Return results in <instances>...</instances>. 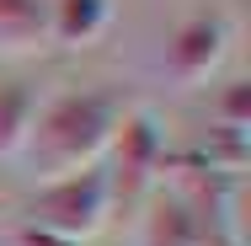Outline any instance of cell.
<instances>
[{"instance_id":"obj_1","label":"cell","mask_w":251,"mask_h":246,"mask_svg":"<svg viewBox=\"0 0 251 246\" xmlns=\"http://www.w3.org/2000/svg\"><path fill=\"white\" fill-rule=\"evenodd\" d=\"M118 118H123L118 91H64V97H53L49 107L32 112L22 155L32 161V171L43 182H59L70 171L97 166V155L107 150Z\"/></svg>"},{"instance_id":"obj_2","label":"cell","mask_w":251,"mask_h":246,"mask_svg":"<svg viewBox=\"0 0 251 246\" xmlns=\"http://www.w3.org/2000/svg\"><path fill=\"white\" fill-rule=\"evenodd\" d=\"M107 177L101 166H86V171H70L59 182H43V193L27 203L32 214V230H49L70 246H86V236H97V225L107 219Z\"/></svg>"},{"instance_id":"obj_3","label":"cell","mask_w":251,"mask_h":246,"mask_svg":"<svg viewBox=\"0 0 251 246\" xmlns=\"http://www.w3.org/2000/svg\"><path fill=\"white\" fill-rule=\"evenodd\" d=\"M112 166H101V177H107V203H118V209H128V203H139L145 188H150V177L160 171V129H155L150 112H123L118 118V129H112Z\"/></svg>"},{"instance_id":"obj_4","label":"cell","mask_w":251,"mask_h":246,"mask_svg":"<svg viewBox=\"0 0 251 246\" xmlns=\"http://www.w3.org/2000/svg\"><path fill=\"white\" fill-rule=\"evenodd\" d=\"M225 43H230V22H225L219 11H198V16H187V22L176 27V38H171V75H176L182 86L208 81L214 64L225 59Z\"/></svg>"},{"instance_id":"obj_5","label":"cell","mask_w":251,"mask_h":246,"mask_svg":"<svg viewBox=\"0 0 251 246\" xmlns=\"http://www.w3.org/2000/svg\"><path fill=\"white\" fill-rule=\"evenodd\" d=\"M107 22H112V0H49V38L64 49L97 43Z\"/></svg>"},{"instance_id":"obj_6","label":"cell","mask_w":251,"mask_h":246,"mask_svg":"<svg viewBox=\"0 0 251 246\" xmlns=\"http://www.w3.org/2000/svg\"><path fill=\"white\" fill-rule=\"evenodd\" d=\"M38 112V91L27 81H0V155H22Z\"/></svg>"},{"instance_id":"obj_7","label":"cell","mask_w":251,"mask_h":246,"mask_svg":"<svg viewBox=\"0 0 251 246\" xmlns=\"http://www.w3.org/2000/svg\"><path fill=\"white\" fill-rule=\"evenodd\" d=\"M145 246H203L193 209L182 198H155L150 225H145Z\"/></svg>"},{"instance_id":"obj_8","label":"cell","mask_w":251,"mask_h":246,"mask_svg":"<svg viewBox=\"0 0 251 246\" xmlns=\"http://www.w3.org/2000/svg\"><path fill=\"white\" fill-rule=\"evenodd\" d=\"M49 38V0H0V43L32 49Z\"/></svg>"},{"instance_id":"obj_9","label":"cell","mask_w":251,"mask_h":246,"mask_svg":"<svg viewBox=\"0 0 251 246\" xmlns=\"http://www.w3.org/2000/svg\"><path fill=\"white\" fill-rule=\"evenodd\" d=\"M246 123H251V81H230V91L219 97V123H214V129L246 134Z\"/></svg>"},{"instance_id":"obj_10","label":"cell","mask_w":251,"mask_h":246,"mask_svg":"<svg viewBox=\"0 0 251 246\" xmlns=\"http://www.w3.org/2000/svg\"><path fill=\"white\" fill-rule=\"evenodd\" d=\"M16 246H70V241H59V236H49V230H32V225H27V230L16 236Z\"/></svg>"}]
</instances>
